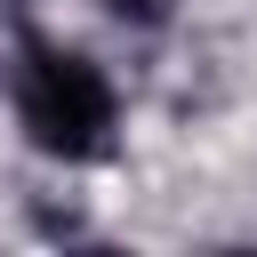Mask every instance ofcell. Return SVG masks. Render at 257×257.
<instances>
[{
	"mask_svg": "<svg viewBox=\"0 0 257 257\" xmlns=\"http://www.w3.org/2000/svg\"><path fill=\"white\" fill-rule=\"evenodd\" d=\"M104 8H112L120 24H161V16L177 8V0H104Z\"/></svg>",
	"mask_w": 257,
	"mask_h": 257,
	"instance_id": "2",
	"label": "cell"
},
{
	"mask_svg": "<svg viewBox=\"0 0 257 257\" xmlns=\"http://www.w3.org/2000/svg\"><path fill=\"white\" fill-rule=\"evenodd\" d=\"M16 120L40 153L56 161H96L112 145V120H120V96L104 80L96 56L80 48H56V40H32L24 64H16Z\"/></svg>",
	"mask_w": 257,
	"mask_h": 257,
	"instance_id": "1",
	"label": "cell"
}]
</instances>
